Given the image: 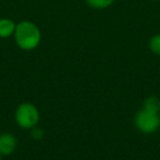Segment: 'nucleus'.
<instances>
[{"label": "nucleus", "instance_id": "obj_1", "mask_svg": "<svg viewBox=\"0 0 160 160\" xmlns=\"http://www.w3.org/2000/svg\"><path fill=\"white\" fill-rule=\"evenodd\" d=\"M14 41L23 51H33L41 43V31L32 21H21L17 24L14 31Z\"/></svg>", "mask_w": 160, "mask_h": 160}, {"label": "nucleus", "instance_id": "obj_2", "mask_svg": "<svg viewBox=\"0 0 160 160\" xmlns=\"http://www.w3.org/2000/svg\"><path fill=\"white\" fill-rule=\"evenodd\" d=\"M16 122L21 128L32 129L38 126L40 121V112L34 104L29 102L21 103L16 110Z\"/></svg>", "mask_w": 160, "mask_h": 160}, {"label": "nucleus", "instance_id": "obj_3", "mask_svg": "<svg viewBox=\"0 0 160 160\" xmlns=\"http://www.w3.org/2000/svg\"><path fill=\"white\" fill-rule=\"evenodd\" d=\"M134 122L136 128L139 132L144 134H152L156 133L160 127V115L159 113H155L142 108L136 113Z\"/></svg>", "mask_w": 160, "mask_h": 160}, {"label": "nucleus", "instance_id": "obj_4", "mask_svg": "<svg viewBox=\"0 0 160 160\" xmlns=\"http://www.w3.org/2000/svg\"><path fill=\"white\" fill-rule=\"evenodd\" d=\"M17 148V138L11 133H3L0 135V153L9 156L14 152Z\"/></svg>", "mask_w": 160, "mask_h": 160}, {"label": "nucleus", "instance_id": "obj_5", "mask_svg": "<svg viewBox=\"0 0 160 160\" xmlns=\"http://www.w3.org/2000/svg\"><path fill=\"white\" fill-rule=\"evenodd\" d=\"M17 23L8 18L0 19V38H8L12 36L16 31Z\"/></svg>", "mask_w": 160, "mask_h": 160}, {"label": "nucleus", "instance_id": "obj_6", "mask_svg": "<svg viewBox=\"0 0 160 160\" xmlns=\"http://www.w3.org/2000/svg\"><path fill=\"white\" fill-rule=\"evenodd\" d=\"M142 109L155 112V113H160V100L157 97H148L142 103Z\"/></svg>", "mask_w": 160, "mask_h": 160}, {"label": "nucleus", "instance_id": "obj_7", "mask_svg": "<svg viewBox=\"0 0 160 160\" xmlns=\"http://www.w3.org/2000/svg\"><path fill=\"white\" fill-rule=\"evenodd\" d=\"M87 6L96 10H102L111 7L115 0H85Z\"/></svg>", "mask_w": 160, "mask_h": 160}, {"label": "nucleus", "instance_id": "obj_8", "mask_svg": "<svg viewBox=\"0 0 160 160\" xmlns=\"http://www.w3.org/2000/svg\"><path fill=\"white\" fill-rule=\"evenodd\" d=\"M148 47L151 51V53H153L157 56H160V33L151 36L148 43Z\"/></svg>", "mask_w": 160, "mask_h": 160}, {"label": "nucleus", "instance_id": "obj_9", "mask_svg": "<svg viewBox=\"0 0 160 160\" xmlns=\"http://www.w3.org/2000/svg\"><path fill=\"white\" fill-rule=\"evenodd\" d=\"M31 135L34 139H41V138L43 137V135H44V133H43V129H41V128H38V126H35L31 129Z\"/></svg>", "mask_w": 160, "mask_h": 160}, {"label": "nucleus", "instance_id": "obj_10", "mask_svg": "<svg viewBox=\"0 0 160 160\" xmlns=\"http://www.w3.org/2000/svg\"><path fill=\"white\" fill-rule=\"evenodd\" d=\"M149 1H160V0H149Z\"/></svg>", "mask_w": 160, "mask_h": 160}, {"label": "nucleus", "instance_id": "obj_11", "mask_svg": "<svg viewBox=\"0 0 160 160\" xmlns=\"http://www.w3.org/2000/svg\"><path fill=\"white\" fill-rule=\"evenodd\" d=\"M1 158H2V155H1V153H0V160H1Z\"/></svg>", "mask_w": 160, "mask_h": 160}]
</instances>
